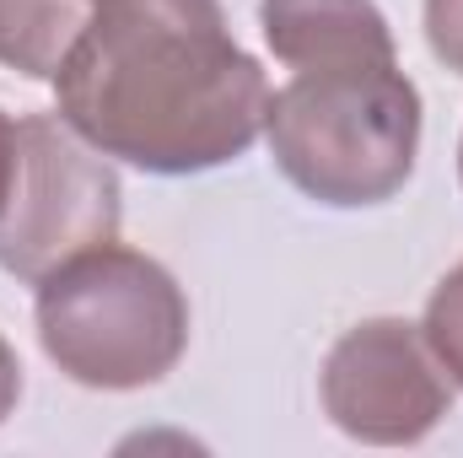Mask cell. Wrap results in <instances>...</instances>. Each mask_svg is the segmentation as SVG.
I'll return each instance as SVG.
<instances>
[{
    "label": "cell",
    "instance_id": "6da1fadb",
    "mask_svg": "<svg viewBox=\"0 0 463 458\" xmlns=\"http://www.w3.org/2000/svg\"><path fill=\"white\" fill-rule=\"evenodd\" d=\"M60 119L140 173H205L242 157L269 81L237 49L222 0H92L54 71Z\"/></svg>",
    "mask_w": 463,
    "mask_h": 458
},
{
    "label": "cell",
    "instance_id": "7a4b0ae2",
    "mask_svg": "<svg viewBox=\"0 0 463 458\" xmlns=\"http://www.w3.org/2000/svg\"><path fill=\"white\" fill-rule=\"evenodd\" d=\"M264 135L275 167L318 205L393 200L420 151V92L399 60H355L324 71H291L269 92Z\"/></svg>",
    "mask_w": 463,
    "mask_h": 458
},
{
    "label": "cell",
    "instance_id": "3957f363",
    "mask_svg": "<svg viewBox=\"0 0 463 458\" xmlns=\"http://www.w3.org/2000/svg\"><path fill=\"white\" fill-rule=\"evenodd\" d=\"M38 345L81 388L162 383L189 345L184 286L140 248L98 243L38 281Z\"/></svg>",
    "mask_w": 463,
    "mask_h": 458
},
{
    "label": "cell",
    "instance_id": "277c9868",
    "mask_svg": "<svg viewBox=\"0 0 463 458\" xmlns=\"http://www.w3.org/2000/svg\"><path fill=\"white\" fill-rule=\"evenodd\" d=\"M118 173L60 114L16 119V173L0 211V270L38 286L65 259L118 237Z\"/></svg>",
    "mask_w": 463,
    "mask_h": 458
},
{
    "label": "cell",
    "instance_id": "5b68a950",
    "mask_svg": "<svg viewBox=\"0 0 463 458\" xmlns=\"http://www.w3.org/2000/svg\"><path fill=\"white\" fill-rule=\"evenodd\" d=\"M318 388L324 415L372 448H410L431 437L453 405L442 361L410 319H366L345 329L324 361Z\"/></svg>",
    "mask_w": 463,
    "mask_h": 458
},
{
    "label": "cell",
    "instance_id": "8992f818",
    "mask_svg": "<svg viewBox=\"0 0 463 458\" xmlns=\"http://www.w3.org/2000/svg\"><path fill=\"white\" fill-rule=\"evenodd\" d=\"M259 27L275 60L291 71L399 60L393 33L372 0H259Z\"/></svg>",
    "mask_w": 463,
    "mask_h": 458
},
{
    "label": "cell",
    "instance_id": "52a82bcc",
    "mask_svg": "<svg viewBox=\"0 0 463 458\" xmlns=\"http://www.w3.org/2000/svg\"><path fill=\"white\" fill-rule=\"evenodd\" d=\"M87 22V0H0V65L54 81Z\"/></svg>",
    "mask_w": 463,
    "mask_h": 458
},
{
    "label": "cell",
    "instance_id": "ba28073f",
    "mask_svg": "<svg viewBox=\"0 0 463 458\" xmlns=\"http://www.w3.org/2000/svg\"><path fill=\"white\" fill-rule=\"evenodd\" d=\"M420 335L431 345V356L442 361L448 383L463 388V264H453L437 281V291L426 302V319H420Z\"/></svg>",
    "mask_w": 463,
    "mask_h": 458
},
{
    "label": "cell",
    "instance_id": "9c48e42d",
    "mask_svg": "<svg viewBox=\"0 0 463 458\" xmlns=\"http://www.w3.org/2000/svg\"><path fill=\"white\" fill-rule=\"evenodd\" d=\"M426 43L448 71L463 76V0H426Z\"/></svg>",
    "mask_w": 463,
    "mask_h": 458
},
{
    "label": "cell",
    "instance_id": "30bf717a",
    "mask_svg": "<svg viewBox=\"0 0 463 458\" xmlns=\"http://www.w3.org/2000/svg\"><path fill=\"white\" fill-rule=\"evenodd\" d=\"M16 399H22V361H16V350L0 335V421L16 410Z\"/></svg>",
    "mask_w": 463,
    "mask_h": 458
},
{
    "label": "cell",
    "instance_id": "8fae6325",
    "mask_svg": "<svg viewBox=\"0 0 463 458\" xmlns=\"http://www.w3.org/2000/svg\"><path fill=\"white\" fill-rule=\"evenodd\" d=\"M11 173H16V124L0 114V211H5V195H11Z\"/></svg>",
    "mask_w": 463,
    "mask_h": 458
},
{
    "label": "cell",
    "instance_id": "7c38bea8",
    "mask_svg": "<svg viewBox=\"0 0 463 458\" xmlns=\"http://www.w3.org/2000/svg\"><path fill=\"white\" fill-rule=\"evenodd\" d=\"M458 167H463V151H458Z\"/></svg>",
    "mask_w": 463,
    "mask_h": 458
}]
</instances>
